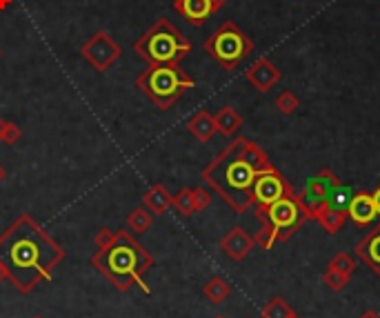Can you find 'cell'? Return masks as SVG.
<instances>
[{"label": "cell", "mask_w": 380, "mask_h": 318, "mask_svg": "<svg viewBox=\"0 0 380 318\" xmlns=\"http://www.w3.org/2000/svg\"><path fill=\"white\" fill-rule=\"evenodd\" d=\"M136 87L158 109L167 112L187 89L196 87V82L180 65H147L136 76Z\"/></svg>", "instance_id": "obj_5"}, {"label": "cell", "mask_w": 380, "mask_h": 318, "mask_svg": "<svg viewBox=\"0 0 380 318\" xmlns=\"http://www.w3.org/2000/svg\"><path fill=\"white\" fill-rule=\"evenodd\" d=\"M171 203H174V194L165 185H161V182H156V185H152L142 194V207H147L154 216H163L171 207Z\"/></svg>", "instance_id": "obj_16"}, {"label": "cell", "mask_w": 380, "mask_h": 318, "mask_svg": "<svg viewBox=\"0 0 380 318\" xmlns=\"http://www.w3.org/2000/svg\"><path fill=\"white\" fill-rule=\"evenodd\" d=\"M372 196H374V205H376V214H378V218H380V185L376 187V191H374Z\"/></svg>", "instance_id": "obj_32"}, {"label": "cell", "mask_w": 380, "mask_h": 318, "mask_svg": "<svg viewBox=\"0 0 380 318\" xmlns=\"http://www.w3.org/2000/svg\"><path fill=\"white\" fill-rule=\"evenodd\" d=\"M114 240H116V231H114V229H109V227H103V229L94 236V243H96V247H98V250L112 247Z\"/></svg>", "instance_id": "obj_29"}, {"label": "cell", "mask_w": 380, "mask_h": 318, "mask_svg": "<svg viewBox=\"0 0 380 318\" xmlns=\"http://www.w3.org/2000/svg\"><path fill=\"white\" fill-rule=\"evenodd\" d=\"M293 194L291 182L280 174V171L272 165L269 169L261 171L258 178L254 182V189H251V207L256 212L265 210L272 203L280 201L283 196Z\"/></svg>", "instance_id": "obj_8"}, {"label": "cell", "mask_w": 380, "mask_h": 318, "mask_svg": "<svg viewBox=\"0 0 380 318\" xmlns=\"http://www.w3.org/2000/svg\"><path fill=\"white\" fill-rule=\"evenodd\" d=\"M272 167L269 156L249 138H234L203 169V180L236 214L251 207V189L261 171Z\"/></svg>", "instance_id": "obj_2"}, {"label": "cell", "mask_w": 380, "mask_h": 318, "mask_svg": "<svg viewBox=\"0 0 380 318\" xmlns=\"http://www.w3.org/2000/svg\"><path fill=\"white\" fill-rule=\"evenodd\" d=\"M5 176H7V171H5V167H3V165H0V180H3Z\"/></svg>", "instance_id": "obj_37"}, {"label": "cell", "mask_w": 380, "mask_h": 318, "mask_svg": "<svg viewBox=\"0 0 380 318\" xmlns=\"http://www.w3.org/2000/svg\"><path fill=\"white\" fill-rule=\"evenodd\" d=\"M133 52L147 65H180L191 52V41L167 18H158L136 38Z\"/></svg>", "instance_id": "obj_4"}, {"label": "cell", "mask_w": 380, "mask_h": 318, "mask_svg": "<svg viewBox=\"0 0 380 318\" xmlns=\"http://www.w3.org/2000/svg\"><path fill=\"white\" fill-rule=\"evenodd\" d=\"M31 318H45V316H38V314H36V316H31Z\"/></svg>", "instance_id": "obj_38"}, {"label": "cell", "mask_w": 380, "mask_h": 318, "mask_svg": "<svg viewBox=\"0 0 380 318\" xmlns=\"http://www.w3.org/2000/svg\"><path fill=\"white\" fill-rule=\"evenodd\" d=\"M254 247H256L254 236H249L242 227H231L227 234L220 238V250H223L227 259L236 261V263L247 259Z\"/></svg>", "instance_id": "obj_13"}, {"label": "cell", "mask_w": 380, "mask_h": 318, "mask_svg": "<svg viewBox=\"0 0 380 318\" xmlns=\"http://www.w3.org/2000/svg\"><path fill=\"white\" fill-rule=\"evenodd\" d=\"M296 318H298V316H296Z\"/></svg>", "instance_id": "obj_41"}, {"label": "cell", "mask_w": 380, "mask_h": 318, "mask_svg": "<svg viewBox=\"0 0 380 318\" xmlns=\"http://www.w3.org/2000/svg\"><path fill=\"white\" fill-rule=\"evenodd\" d=\"M212 191L210 189H205V187H196L193 189V201H196V212H203L207 210V207L212 205Z\"/></svg>", "instance_id": "obj_30"}, {"label": "cell", "mask_w": 380, "mask_h": 318, "mask_svg": "<svg viewBox=\"0 0 380 318\" xmlns=\"http://www.w3.org/2000/svg\"><path fill=\"white\" fill-rule=\"evenodd\" d=\"M214 318H225V316H214Z\"/></svg>", "instance_id": "obj_39"}, {"label": "cell", "mask_w": 380, "mask_h": 318, "mask_svg": "<svg viewBox=\"0 0 380 318\" xmlns=\"http://www.w3.org/2000/svg\"><path fill=\"white\" fill-rule=\"evenodd\" d=\"M225 3L227 0H174V11H178L187 22L200 27L216 11L223 9Z\"/></svg>", "instance_id": "obj_11"}, {"label": "cell", "mask_w": 380, "mask_h": 318, "mask_svg": "<svg viewBox=\"0 0 380 318\" xmlns=\"http://www.w3.org/2000/svg\"><path fill=\"white\" fill-rule=\"evenodd\" d=\"M356 256L376 276H380V223L358 240Z\"/></svg>", "instance_id": "obj_15"}, {"label": "cell", "mask_w": 380, "mask_h": 318, "mask_svg": "<svg viewBox=\"0 0 380 318\" xmlns=\"http://www.w3.org/2000/svg\"><path fill=\"white\" fill-rule=\"evenodd\" d=\"M20 136H22L20 127L16 125V122L7 120V122H5V131H3V140H0V143H5V145H16V143L20 140Z\"/></svg>", "instance_id": "obj_31"}, {"label": "cell", "mask_w": 380, "mask_h": 318, "mask_svg": "<svg viewBox=\"0 0 380 318\" xmlns=\"http://www.w3.org/2000/svg\"><path fill=\"white\" fill-rule=\"evenodd\" d=\"M254 240H256V245H258V247H263V250H272L274 245L278 243V236H276V231H274L272 225L263 223V229L254 236Z\"/></svg>", "instance_id": "obj_28"}, {"label": "cell", "mask_w": 380, "mask_h": 318, "mask_svg": "<svg viewBox=\"0 0 380 318\" xmlns=\"http://www.w3.org/2000/svg\"><path fill=\"white\" fill-rule=\"evenodd\" d=\"M127 227L133 234H147V231L154 227V214L140 205L136 210H131V214L127 216Z\"/></svg>", "instance_id": "obj_21"}, {"label": "cell", "mask_w": 380, "mask_h": 318, "mask_svg": "<svg viewBox=\"0 0 380 318\" xmlns=\"http://www.w3.org/2000/svg\"><path fill=\"white\" fill-rule=\"evenodd\" d=\"M256 218H261L263 223L272 225L278 240H289L302 227L305 220H309L307 212H305V207L298 201L296 191L289 196H283V198L265 207V210L256 212Z\"/></svg>", "instance_id": "obj_7"}, {"label": "cell", "mask_w": 380, "mask_h": 318, "mask_svg": "<svg viewBox=\"0 0 380 318\" xmlns=\"http://www.w3.org/2000/svg\"><path fill=\"white\" fill-rule=\"evenodd\" d=\"M327 267L329 269H336V272H340V274L351 276L353 272H356V259H353V256H349V254H345V252H338L334 259L329 261Z\"/></svg>", "instance_id": "obj_25"}, {"label": "cell", "mask_w": 380, "mask_h": 318, "mask_svg": "<svg viewBox=\"0 0 380 318\" xmlns=\"http://www.w3.org/2000/svg\"><path fill=\"white\" fill-rule=\"evenodd\" d=\"M203 294H205V298L210 301V303L220 305V303H225V301L229 298V294H231V285L227 283V280H225L223 276H212V278L205 283Z\"/></svg>", "instance_id": "obj_20"}, {"label": "cell", "mask_w": 380, "mask_h": 318, "mask_svg": "<svg viewBox=\"0 0 380 318\" xmlns=\"http://www.w3.org/2000/svg\"><path fill=\"white\" fill-rule=\"evenodd\" d=\"M92 267H96V272L103 274L118 291H127L131 285H136L145 294H152L149 285L145 283V274L154 267V256L125 229L116 231L112 247L98 250L92 256Z\"/></svg>", "instance_id": "obj_3"}, {"label": "cell", "mask_w": 380, "mask_h": 318, "mask_svg": "<svg viewBox=\"0 0 380 318\" xmlns=\"http://www.w3.org/2000/svg\"><path fill=\"white\" fill-rule=\"evenodd\" d=\"M0 56H3V52H0Z\"/></svg>", "instance_id": "obj_40"}, {"label": "cell", "mask_w": 380, "mask_h": 318, "mask_svg": "<svg viewBox=\"0 0 380 318\" xmlns=\"http://www.w3.org/2000/svg\"><path fill=\"white\" fill-rule=\"evenodd\" d=\"M360 318H380V316H378V312H374V310H370V312H365V314H363V316H360Z\"/></svg>", "instance_id": "obj_34"}, {"label": "cell", "mask_w": 380, "mask_h": 318, "mask_svg": "<svg viewBox=\"0 0 380 318\" xmlns=\"http://www.w3.org/2000/svg\"><path fill=\"white\" fill-rule=\"evenodd\" d=\"M214 122H216V129L223 133V136H234L242 127V116L234 107H220L214 114Z\"/></svg>", "instance_id": "obj_18"}, {"label": "cell", "mask_w": 380, "mask_h": 318, "mask_svg": "<svg viewBox=\"0 0 380 318\" xmlns=\"http://www.w3.org/2000/svg\"><path fill=\"white\" fill-rule=\"evenodd\" d=\"M314 220H318L321 227L325 231H329V234H338V231L342 229V225H345V220H347V212H338V210H334V207L325 205L323 210L314 216Z\"/></svg>", "instance_id": "obj_19"}, {"label": "cell", "mask_w": 380, "mask_h": 318, "mask_svg": "<svg viewBox=\"0 0 380 318\" xmlns=\"http://www.w3.org/2000/svg\"><path fill=\"white\" fill-rule=\"evenodd\" d=\"M261 318H296V312L289 308V303L285 298L276 296L263 308Z\"/></svg>", "instance_id": "obj_22"}, {"label": "cell", "mask_w": 380, "mask_h": 318, "mask_svg": "<svg viewBox=\"0 0 380 318\" xmlns=\"http://www.w3.org/2000/svg\"><path fill=\"white\" fill-rule=\"evenodd\" d=\"M244 78H247V82L254 89H258L261 94H267L280 82L283 73H280V69L269 58H258L256 63L249 65L247 71H244Z\"/></svg>", "instance_id": "obj_12"}, {"label": "cell", "mask_w": 380, "mask_h": 318, "mask_svg": "<svg viewBox=\"0 0 380 318\" xmlns=\"http://www.w3.org/2000/svg\"><path fill=\"white\" fill-rule=\"evenodd\" d=\"M347 216L356 223L358 227H370L374 220L378 218L376 214V205H374V196L370 191H358L351 196L349 207H347Z\"/></svg>", "instance_id": "obj_14"}, {"label": "cell", "mask_w": 380, "mask_h": 318, "mask_svg": "<svg viewBox=\"0 0 380 318\" xmlns=\"http://www.w3.org/2000/svg\"><path fill=\"white\" fill-rule=\"evenodd\" d=\"M3 280H7V274H5V269L0 267V283H3Z\"/></svg>", "instance_id": "obj_36"}, {"label": "cell", "mask_w": 380, "mask_h": 318, "mask_svg": "<svg viewBox=\"0 0 380 318\" xmlns=\"http://www.w3.org/2000/svg\"><path fill=\"white\" fill-rule=\"evenodd\" d=\"M171 207L182 216V218H189L191 214H196V201H193V189L185 187L180 189L178 194H174V203Z\"/></svg>", "instance_id": "obj_23"}, {"label": "cell", "mask_w": 380, "mask_h": 318, "mask_svg": "<svg viewBox=\"0 0 380 318\" xmlns=\"http://www.w3.org/2000/svg\"><path fill=\"white\" fill-rule=\"evenodd\" d=\"M203 47L225 71H231L254 52V41L236 22L227 20L205 41Z\"/></svg>", "instance_id": "obj_6"}, {"label": "cell", "mask_w": 380, "mask_h": 318, "mask_svg": "<svg viewBox=\"0 0 380 318\" xmlns=\"http://www.w3.org/2000/svg\"><path fill=\"white\" fill-rule=\"evenodd\" d=\"M5 118H0V140H3V131H5Z\"/></svg>", "instance_id": "obj_35"}, {"label": "cell", "mask_w": 380, "mask_h": 318, "mask_svg": "<svg viewBox=\"0 0 380 318\" xmlns=\"http://www.w3.org/2000/svg\"><path fill=\"white\" fill-rule=\"evenodd\" d=\"M187 131H189L191 136H193L196 140H198V143H210L218 129H216L214 116H212L210 112H207V109H200V112H196V114L187 120Z\"/></svg>", "instance_id": "obj_17"}, {"label": "cell", "mask_w": 380, "mask_h": 318, "mask_svg": "<svg viewBox=\"0 0 380 318\" xmlns=\"http://www.w3.org/2000/svg\"><path fill=\"white\" fill-rule=\"evenodd\" d=\"M338 185H340V178L334 174L332 169H321L316 176H312L307 182H305V189L298 194V201L312 220L327 205L329 196H332V191Z\"/></svg>", "instance_id": "obj_9"}, {"label": "cell", "mask_w": 380, "mask_h": 318, "mask_svg": "<svg viewBox=\"0 0 380 318\" xmlns=\"http://www.w3.org/2000/svg\"><path fill=\"white\" fill-rule=\"evenodd\" d=\"M11 5H14V0H0V11H5V9H9Z\"/></svg>", "instance_id": "obj_33"}, {"label": "cell", "mask_w": 380, "mask_h": 318, "mask_svg": "<svg viewBox=\"0 0 380 318\" xmlns=\"http://www.w3.org/2000/svg\"><path fill=\"white\" fill-rule=\"evenodd\" d=\"M65 261V250L29 214L18 216L0 234V267L20 294H29L54 278Z\"/></svg>", "instance_id": "obj_1"}, {"label": "cell", "mask_w": 380, "mask_h": 318, "mask_svg": "<svg viewBox=\"0 0 380 318\" xmlns=\"http://www.w3.org/2000/svg\"><path fill=\"white\" fill-rule=\"evenodd\" d=\"M276 107H278V112L280 114H285V116H289V114H293L296 109L300 107V101H298V96L293 94V92H289V89H283L278 96H276Z\"/></svg>", "instance_id": "obj_26"}, {"label": "cell", "mask_w": 380, "mask_h": 318, "mask_svg": "<svg viewBox=\"0 0 380 318\" xmlns=\"http://www.w3.org/2000/svg\"><path fill=\"white\" fill-rule=\"evenodd\" d=\"M349 280H351V276L340 274V272H336V269H329V267L323 274V283L327 285V289H332V291H342L349 285Z\"/></svg>", "instance_id": "obj_27"}, {"label": "cell", "mask_w": 380, "mask_h": 318, "mask_svg": "<svg viewBox=\"0 0 380 318\" xmlns=\"http://www.w3.org/2000/svg\"><path fill=\"white\" fill-rule=\"evenodd\" d=\"M80 56L87 60L96 71H107L120 60L122 49L107 31H96L92 38L82 45Z\"/></svg>", "instance_id": "obj_10"}, {"label": "cell", "mask_w": 380, "mask_h": 318, "mask_svg": "<svg viewBox=\"0 0 380 318\" xmlns=\"http://www.w3.org/2000/svg\"><path fill=\"white\" fill-rule=\"evenodd\" d=\"M351 196H353L351 187L342 185V182H340V185H338V187L332 191V196H329L327 207H334V210H338V212H347V207H349Z\"/></svg>", "instance_id": "obj_24"}]
</instances>
